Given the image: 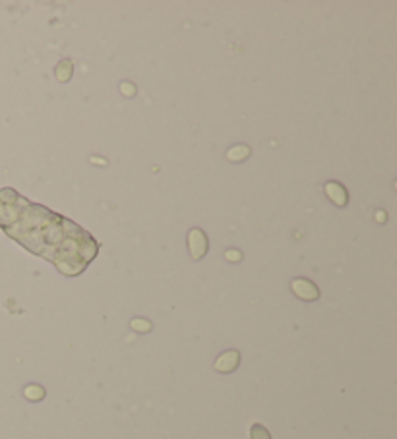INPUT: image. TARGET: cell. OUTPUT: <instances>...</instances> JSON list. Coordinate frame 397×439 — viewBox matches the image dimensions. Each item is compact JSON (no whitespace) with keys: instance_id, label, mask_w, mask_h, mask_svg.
I'll return each instance as SVG.
<instances>
[{"instance_id":"8","label":"cell","mask_w":397,"mask_h":439,"mask_svg":"<svg viewBox=\"0 0 397 439\" xmlns=\"http://www.w3.org/2000/svg\"><path fill=\"white\" fill-rule=\"evenodd\" d=\"M250 439H271L269 431L265 430L262 424H254L250 428Z\"/></svg>"},{"instance_id":"7","label":"cell","mask_w":397,"mask_h":439,"mask_svg":"<svg viewBox=\"0 0 397 439\" xmlns=\"http://www.w3.org/2000/svg\"><path fill=\"white\" fill-rule=\"evenodd\" d=\"M24 395H26V399H29V401H41L45 397V389L39 385H27L26 391H24Z\"/></svg>"},{"instance_id":"3","label":"cell","mask_w":397,"mask_h":439,"mask_svg":"<svg viewBox=\"0 0 397 439\" xmlns=\"http://www.w3.org/2000/svg\"><path fill=\"white\" fill-rule=\"evenodd\" d=\"M324 192H326V195L329 197V202L336 203L337 207H345L347 202H349V193H347V190H345V186L341 184V182L329 180V182H326V186H324Z\"/></svg>"},{"instance_id":"2","label":"cell","mask_w":397,"mask_h":439,"mask_svg":"<svg viewBox=\"0 0 397 439\" xmlns=\"http://www.w3.org/2000/svg\"><path fill=\"white\" fill-rule=\"evenodd\" d=\"M188 250L194 259H202L207 252V236L202 229H192L188 232Z\"/></svg>"},{"instance_id":"6","label":"cell","mask_w":397,"mask_h":439,"mask_svg":"<svg viewBox=\"0 0 397 439\" xmlns=\"http://www.w3.org/2000/svg\"><path fill=\"white\" fill-rule=\"evenodd\" d=\"M72 60L70 58H64V60L56 66V79H60V81H68L72 76Z\"/></svg>"},{"instance_id":"4","label":"cell","mask_w":397,"mask_h":439,"mask_svg":"<svg viewBox=\"0 0 397 439\" xmlns=\"http://www.w3.org/2000/svg\"><path fill=\"white\" fill-rule=\"evenodd\" d=\"M238 362H240V354L238 350H227L219 354V358L215 360V369L221 371V374H231L238 368Z\"/></svg>"},{"instance_id":"1","label":"cell","mask_w":397,"mask_h":439,"mask_svg":"<svg viewBox=\"0 0 397 439\" xmlns=\"http://www.w3.org/2000/svg\"><path fill=\"white\" fill-rule=\"evenodd\" d=\"M291 290L295 292V296H299L304 302H314L320 298V289L308 279H292Z\"/></svg>"},{"instance_id":"10","label":"cell","mask_w":397,"mask_h":439,"mask_svg":"<svg viewBox=\"0 0 397 439\" xmlns=\"http://www.w3.org/2000/svg\"><path fill=\"white\" fill-rule=\"evenodd\" d=\"M225 257H227L229 261H233V264H237V261L242 259V254H240L238 250H227V252H225Z\"/></svg>"},{"instance_id":"11","label":"cell","mask_w":397,"mask_h":439,"mask_svg":"<svg viewBox=\"0 0 397 439\" xmlns=\"http://www.w3.org/2000/svg\"><path fill=\"white\" fill-rule=\"evenodd\" d=\"M120 91H122L126 97H134V95H136V87H134L132 83H128V81H124L122 85H120Z\"/></svg>"},{"instance_id":"9","label":"cell","mask_w":397,"mask_h":439,"mask_svg":"<svg viewBox=\"0 0 397 439\" xmlns=\"http://www.w3.org/2000/svg\"><path fill=\"white\" fill-rule=\"evenodd\" d=\"M130 327H132L134 331H138V333H148V331H151V323L148 321V319H141V317L132 319Z\"/></svg>"},{"instance_id":"5","label":"cell","mask_w":397,"mask_h":439,"mask_svg":"<svg viewBox=\"0 0 397 439\" xmlns=\"http://www.w3.org/2000/svg\"><path fill=\"white\" fill-rule=\"evenodd\" d=\"M250 157V147L248 145H233L229 151H227V159L233 161V163H238V161H244V159Z\"/></svg>"}]
</instances>
